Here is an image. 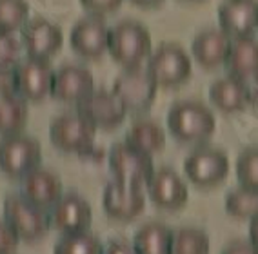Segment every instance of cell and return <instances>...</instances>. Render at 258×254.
I'll return each mask as SVG.
<instances>
[{
  "mask_svg": "<svg viewBox=\"0 0 258 254\" xmlns=\"http://www.w3.org/2000/svg\"><path fill=\"white\" fill-rule=\"evenodd\" d=\"M209 236L195 227H182L173 232L171 254H209Z\"/></svg>",
  "mask_w": 258,
  "mask_h": 254,
  "instance_id": "cell-27",
  "label": "cell"
},
{
  "mask_svg": "<svg viewBox=\"0 0 258 254\" xmlns=\"http://www.w3.org/2000/svg\"><path fill=\"white\" fill-rule=\"evenodd\" d=\"M97 127L79 113H64L49 125V140L64 152H84L93 147Z\"/></svg>",
  "mask_w": 258,
  "mask_h": 254,
  "instance_id": "cell-9",
  "label": "cell"
},
{
  "mask_svg": "<svg viewBox=\"0 0 258 254\" xmlns=\"http://www.w3.org/2000/svg\"><path fill=\"white\" fill-rule=\"evenodd\" d=\"M95 89V78L89 69L77 64L62 65L55 71L51 97L62 104H79Z\"/></svg>",
  "mask_w": 258,
  "mask_h": 254,
  "instance_id": "cell-17",
  "label": "cell"
},
{
  "mask_svg": "<svg viewBox=\"0 0 258 254\" xmlns=\"http://www.w3.org/2000/svg\"><path fill=\"white\" fill-rule=\"evenodd\" d=\"M109 33L111 28L100 17H84L70 33L71 49L82 58L97 60L109 47Z\"/></svg>",
  "mask_w": 258,
  "mask_h": 254,
  "instance_id": "cell-13",
  "label": "cell"
},
{
  "mask_svg": "<svg viewBox=\"0 0 258 254\" xmlns=\"http://www.w3.org/2000/svg\"><path fill=\"white\" fill-rule=\"evenodd\" d=\"M148 71L158 88H178L191 76V56L180 44L166 42L153 51L148 58Z\"/></svg>",
  "mask_w": 258,
  "mask_h": 254,
  "instance_id": "cell-4",
  "label": "cell"
},
{
  "mask_svg": "<svg viewBox=\"0 0 258 254\" xmlns=\"http://www.w3.org/2000/svg\"><path fill=\"white\" fill-rule=\"evenodd\" d=\"M51 227L62 234L89 231L93 209L88 200L79 194H62V198L49 209Z\"/></svg>",
  "mask_w": 258,
  "mask_h": 254,
  "instance_id": "cell-16",
  "label": "cell"
},
{
  "mask_svg": "<svg viewBox=\"0 0 258 254\" xmlns=\"http://www.w3.org/2000/svg\"><path fill=\"white\" fill-rule=\"evenodd\" d=\"M20 194L38 207L49 211L62 198V180L56 173L38 165L20 178Z\"/></svg>",
  "mask_w": 258,
  "mask_h": 254,
  "instance_id": "cell-19",
  "label": "cell"
},
{
  "mask_svg": "<svg viewBox=\"0 0 258 254\" xmlns=\"http://www.w3.org/2000/svg\"><path fill=\"white\" fill-rule=\"evenodd\" d=\"M184 173L189 182L199 187H215L229 175V158L222 149L199 145L189 152L184 162Z\"/></svg>",
  "mask_w": 258,
  "mask_h": 254,
  "instance_id": "cell-7",
  "label": "cell"
},
{
  "mask_svg": "<svg viewBox=\"0 0 258 254\" xmlns=\"http://www.w3.org/2000/svg\"><path fill=\"white\" fill-rule=\"evenodd\" d=\"M124 0H80V4L89 15L93 17H106V15L115 13L122 6Z\"/></svg>",
  "mask_w": 258,
  "mask_h": 254,
  "instance_id": "cell-32",
  "label": "cell"
},
{
  "mask_svg": "<svg viewBox=\"0 0 258 254\" xmlns=\"http://www.w3.org/2000/svg\"><path fill=\"white\" fill-rule=\"evenodd\" d=\"M135 6H140V8H155V6L162 4L164 0H131Z\"/></svg>",
  "mask_w": 258,
  "mask_h": 254,
  "instance_id": "cell-38",
  "label": "cell"
},
{
  "mask_svg": "<svg viewBox=\"0 0 258 254\" xmlns=\"http://www.w3.org/2000/svg\"><path fill=\"white\" fill-rule=\"evenodd\" d=\"M124 142L129 143L131 147L153 156V154L164 151V147H166V133L151 118H137L129 125Z\"/></svg>",
  "mask_w": 258,
  "mask_h": 254,
  "instance_id": "cell-23",
  "label": "cell"
},
{
  "mask_svg": "<svg viewBox=\"0 0 258 254\" xmlns=\"http://www.w3.org/2000/svg\"><path fill=\"white\" fill-rule=\"evenodd\" d=\"M209 100L222 113H240L251 104V88L236 76H222L209 88Z\"/></svg>",
  "mask_w": 258,
  "mask_h": 254,
  "instance_id": "cell-21",
  "label": "cell"
},
{
  "mask_svg": "<svg viewBox=\"0 0 258 254\" xmlns=\"http://www.w3.org/2000/svg\"><path fill=\"white\" fill-rule=\"evenodd\" d=\"M233 38L222 28H209L193 38L191 55L204 69H217L226 64Z\"/></svg>",
  "mask_w": 258,
  "mask_h": 254,
  "instance_id": "cell-20",
  "label": "cell"
},
{
  "mask_svg": "<svg viewBox=\"0 0 258 254\" xmlns=\"http://www.w3.org/2000/svg\"><path fill=\"white\" fill-rule=\"evenodd\" d=\"M15 91L13 89V69H0V93Z\"/></svg>",
  "mask_w": 258,
  "mask_h": 254,
  "instance_id": "cell-36",
  "label": "cell"
},
{
  "mask_svg": "<svg viewBox=\"0 0 258 254\" xmlns=\"http://www.w3.org/2000/svg\"><path fill=\"white\" fill-rule=\"evenodd\" d=\"M53 254H102V243L89 231L70 232L60 236Z\"/></svg>",
  "mask_w": 258,
  "mask_h": 254,
  "instance_id": "cell-28",
  "label": "cell"
},
{
  "mask_svg": "<svg viewBox=\"0 0 258 254\" xmlns=\"http://www.w3.org/2000/svg\"><path fill=\"white\" fill-rule=\"evenodd\" d=\"M146 187L151 202L166 211H178L189 200V189L184 178L169 167L155 169L146 182Z\"/></svg>",
  "mask_w": 258,
  "mask_h": 254,
  "instance_id": "cell-15",
  "label": "cell"
},
{
  "mask_svg": "<svg viewBox=\"0 0 258 254\" xmlns=\"http://www.w3.org/2000/svg\"><path fill=\"white\" fill-rule=\"evenodd\" d=\"M22 44L15 33L0 31V69H13L22 58Z\"/></svg>",
  "mask_w": 258,
  "mask_h": 254,
  "instance_id": "cell-31",
  "label": "cell"
},
{
  "mask_svg": "<svg viewBox=\"0 0 258 254\" xmlns=\"http://www.w3.org/2000/svg\"><path fill=\"white\" fill-rule=\"evenodd\" d=\"M231 76L240 80H256L258 78V40L251 37L233 38L229 55L224 64Z\"/></svg>",
  "mask_w": 258,
  "mask_h": 254,
  "instance_id": "cell-22",
  "label": "cell"
},
{
  "mask_svg": "<svg viewBox=\"0 0 258 254\" xmlns=\"http://www.w3.org/2000/svg\"><path fill=\"white\" fill-rule=\"evenodd\" d=\"M251 106L258 109V78L254 80V86L251 88Z\"/></svg>",
  "mask_w": 258,
  "mask_h": 254,
  "instance_id": "cell-39",
  "label": "cell"
},
{
  "mask_svg": "<svg viewBox=\"0 0 258 254\" xmlns=\"http://www.w3.org/2000/svg\"><path fill=\"white\" fill-rule=\"evenodd\" d=\"M77 113L91 122L97 129L111 131L118 127L127 116V109L113 91L93 89L88 97L77 104Z\"/></svg>",
  "mask_w": 258,
  "mask_h": 254,
  "instance_id": "cell-10",
  "label": "cell"
},
{
  "mask_svg": "<svg viewBox=\"0 0 258 254\" xmlns=\"http://www.w3.org/2000/svg\"><path fill=\"white\" fill-rule=\"evenodd\" d=\"M19 234L8 225L4 218H0V254H11L19 245Z\"/></svg>",
  "mask_w": 258,
  "mask_h": 254,
  "instance_id": "cell-33",
  "label": "cell"
},
{
  "mask_svg": "<svg viewBox=\"0 0 258 254\" xmlns=\"http://www.w3.org/2000/svg\"><path fill=\"white\" fill-rule=\"evenodd\" d=\"M29 20L28 0H0V31L15 33Z\"/></svg>",
  "mask_w": 258,
  "mask_h": 254,
  "instance_id": "cell-29",
  "label": "cell"
},
{
  "mask_svg": "<svg viewBox=\"0 0 258 254\" xmlns=\"http://www.w3.org/2000/svg\"><path fill=\"white\" fill-rule=\"evenodd\" d=\"M28 120V100H24L17 91L0 93V136L22 133Z\"/></svg>",
  "mask_w": 258,
  "mask_h": 254,
  "instance_id": "cell-24",
  "label": "cell"
},
{
  "mask_svg": "<svg viewBox=\"0 0 258 254\" xmlns=\"http://www.w3.org/2000/svg\"><path fill=\"white\" fill-rule=\"evenodd\" d=\"M249 241L258 249V218L249 220Z\"/></svg>",
  "mask_w": 258,
  "mask_h": 254,
  "instance_id": "cell-37",
  "label": "cell"
},
{
  "mask_svg": "<svg viewBox=\"0 0 258 254\" xmlns=\"http://www.w3.org/2000/svg\"><path fill=\"white\" fill-rule=\"evenodd\" d=\"M222 254H258V249L249 240H236L231 241L226 249L222 250Z\"/></svg>",
  "mask_w": 258,
  "mask_h": 254,
  "instance_id": "cell-35",
  "label": "cell"
},
{
  "mask_svg": "<svg viewBox=\"0 0 258 254\" xmlns=\"http://www.w3.org/2000/svg\"><path fill=\"white\" fill-rule=\"evenodd\" d=\"M4 220L20 240H40L51 229L49 211L38 207L22 194H10L4 200Z\"/></svg>",
  "mask_w": 258,
  "mask_h": 254,
  "instance_id": "cell-3",
  "label": "cell"
},
{
  "mask_svg": "<svg viewBox=\"0 0 258 254\" xmlns=\"http://www.w3.org/2000/svg\"><path fill=\"white\" fill-rule=\"evenodd\" d=\"M218 24L231 38L251 37L258 31V0H224L218 8Z\"/></svg>",
  "mask_w": 258,
  "mask_h": 254,
  "instance_id": "cell-18",
  "label": "cell"
},
{
  "mask_svg": "<svg viewBox=\"0 0 258 254\" xmlns=\"http://www.w3.org/2000/svg\"><path fill=\"white\" fill-rule=\"evenodd\" d=\"M109 169L115 175V180L142 187L155 171V163L153 156L131 147L129 143L120 142L109 151Z\"/></svg>",
  "mask_w": 258,
  "mask_h": 254,
  "instance_id": "cell-11",
  "label": "cell"
},
{
  "mask_svg": "<svg viewBox=\"0 0 258 254\" xmlns=\"http://www.w3.org/2000/svg\"><path fill=\"white\" fill-rule=\"evenodd\" d=\"M226 213L238 220L258 218V189L242 187L231 191L226 196Z\"/></svg>",
  "mask_w": 258,
  "mask_h": 254,
  "instance_id": "cell-26",
  "label": "cell"
},
{
  "mask_svg": "<svg viewBox=\"0 0 258 254\" xmlns=\"http://www.w3.org/2000/svg\"><path fill=\"white\" fill-rule=\"evenodd\" d=\"M42 160L40 143L28 134H10L0 138V171L10 178H22L37 169Z\"/></svg>",
  "mask_w": 258,
  "mask_h": 254,
  "instance_id": "cell-6",
  "label": "cell"
},
{
  "mask_svg": "<svg viewBox=\"0 0 258 254\" xmlns=\"http://www.w3.org/2000/svg\"><path fill=\"white\" fill-rule=\"evenodd\" d=\"M137 254H171L173 231L160 222H149L140 227L133 238Z\"/></svg>",
  "mask_w": 258,
  "mask_h": 254,
  "instance_id": "cell-25",
  "label": "cell"
},
{
  "mask_svg": "<svg viewBox=\"0 0 258 254\" xmlns=\"http://www.w3.org/2000/svg\"><path fill=\"white\" fill-rule=\"evenodd\" d=\"M167 129L178 142L202 145L217 129V118L202 102L180 100L167 113Z\"/></svg>",
  "mask_w": 258,
  "mask_h": 254,
  "instance_id": "cell-1",
  "label": "cell"
},
{
  "mask_svg": "<svg viewBox=\"0 0 258 254\" xmlns=\"http://www.w3.org/2000/svg\"><path fill=\"white\" fill-rule=\"evenodd\" d=\"M116 97L122 100L127 113H144L153 106L158 91V83L151 76L148 67H125L113 82Z\"/></svg>",
  "mask_w": 258,
  "mask_h": 254,
  "instance_id": "cell-5",
  "label": "cell"
},
{
  "mask_svg": "<svg viewBox=\"0 0 258 254\" xmlns=\"http://www.w3.org/2000/svg\"><path fill=\"white\" fill-rule=\"evenodd\" d=\"M20 44L26 51V56L49 60L55 56L64 44V33L60 26L47 19H29L20 29Z\"/></svg>",
  "mask_w": 258,
  "mask_h": 254,
  "instance_id": "cell-12",
  "label": "cell"
},
{
  "mask_svg": "<svg viewBox=\"0 0 258 254\" xmlns=\"http://www.w3.org/2000/svg\"><path fill=\"white\" fill-rule=\"evenodd\" d=\"M109 55L122 67L142 65L153 53V40L148 28L137 20H122L111 28L109 33Z\"/></svg>",
  "mask_w": 258,
  "mask_h": 254,
  "instance_id": "cell-2",
  "label": "cell"
},
{
  "mask_svg": "<svg viewBox=\"0 0 258 254\" xmlns=\"http://www.w3.org/2000/svg\"><path fill=\"white\" fill-rule=\"evenodd\" d=\"M53 78L55 69L49 60L26 56L13 67V89L28 102H40L51 97Z\"/></svg>",
  "mask_w": 258,
  "mask_h": 254,
  "instance_id": "cell-8",
  "label": "cell"
},
{
  "mask_svg": "<svg viewBox=\"0 0 258 254\" xmlns=\"http://www.w3.org/2000/svg\"><path fill=\"white\" fill-rule=\"evenodd\" d=\"M236 178L242 187L258 189V145L247 147L236 158Z\"/></svg>",
  "mask_w": 258,
  "mask_h": 254,
  "instance_id": "cell-30",
  "label": "cell"
},
{
  "mask_svg": "<svg viewBox=\"0 0 258 254\" xmlns=\"http://www.w3.org/2000/svg\"><path fill=\"white\" fill-rule=\"evenodd\" d=\"M185 2H197V0H185Z\"/></svg>",
  "mask_w": 258,
  "mask_h": 254,
  "instance_id": "cell-40",
  "label": "cell"
},
{
  "mask_svg": "<svg viewBox=\"0 0 258 254\" xmlns=\"http://www.w3.org/2000/svg\"><path fill=\"white\" fill-rule=\"evenodd\" d=\"M102 254H137L133 243L124 240H109L106 245H102Z\"/></svg>",
  "mask_w": 258,
  "mask_h": 254,
  "instance_id": "cell-34",
  "label": "cell"
},
{
  "mask_svg": "<svg viewBox=\"0 0 258 254\" xmlns=\"http://www.w3.org/2000/svg\"><path fill=\"white\" fill-rule=\"evenodd\" d=\"M102 205L109 218L129 222L144 213L146 196L140 185H129L115 180L106 185L104 194H102Z\"/></svg>",
  "mask_w": 258,
  "mask_h": 254,
  "instance_id": "cell-14",
  "label": "cell"
}]
</instances>
